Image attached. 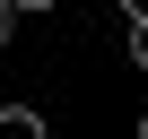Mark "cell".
<instances>
[{
    "instance_id": "6da1fadb",
    "label": "cell",
    "mask_w": 148,
    "mask_h": 139,
    "mask_svg": "<svg viewBox=\"0 0 148 139\" xmlns=\"http://www.w3.org/2000/svg\"><path fill=\"white\" fill-rule=\"evenodd\" d=\"M0 139H44V113L35 104H0Z\"/></svg>"
},
{
    "instance_id": "7a4b0ae2",
    "label": "cell",
    "mask_w": 148,
    "mask_h": 139,
    "mask_svg": "<svg viewBox=\"0 0 148 139\" xmlns=\"http://www.w3.org/2000/svg\"><path fill=\"white\" fill-rule=\"evenodd\" d=\"M122 44H131V70H148V9H131V26H122Z\"/></svg>"
},
{
    "instance_id": "3957f363",
    "label": "cell",
    "mask_w": 148,
    "mask_h": 139,
    "mask_svg": "<svg viewBox=\"0 0 148 139\" xmlns=\"http://www.w3.org/2000/svg\"><path fill=\"white\" fill-rule=\"evenodd\" d=\"M18 35V0H0V44H9Z\"/></svg>"
},
{
    "instance_id": "277c9868",
    "label": "cell",
    "mask_w": 148,
    "mask_h": 139,
    "mask_svg": "<svg viewBox=\"0 0 148 139\" xmlns=\"http://www.w3.org/2000/svg\"><path fill=\"white\" fill-rule=\"evenodd\" d=\"M44 9H61V0H18V18H44Z\"/></svg>"
},
{
    "instance_id": "5b68a950",
    "label": "cell",
    "mask_w": 148,
    "mask_h": 139,
    "mask_svg": "<svg viewBox=\"0 0 148 139\" xmlns=\"http://www.w3.org/2000/svg\"><path fill=\"white\" fill-rule=\"evenodd\" d=\"M139 139H148V113H139Z\"/></svg>"
}]
</instances>
